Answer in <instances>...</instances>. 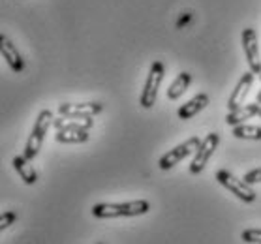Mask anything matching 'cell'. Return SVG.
Wrapping results in <instances>:
<instances>
[{"instance_id":"6da1fadb","label":"cell","mask_w":261,"mask_h":244,"mask_svg":"<svg viewBox=\"0 0 261 244\" xmlns=\"http://www.w3.org/2000/svg\"><path fill=\"white\" fill-rule=\"evenodd\" d=\"M150 203L145 199H137V201L128 203H100L92 207V216L94 218H132V216L147 214Z\"/></svg>"},{"instance_id":"7a4b0ae2","label":"cell","mask_w":261,"mask_h":244,"mask_svg":"<svg viewBox=\"0 0 261 244\" xmlns=\"http://www.w3.org/2000/svg\"><path fill=\"white\" fill-rule=\"evenodd\" d=\"M53 122H55L53 113H51L49 109L40 111V115H38V119H36V122H34V128L30 131L29 141L24 145L23 154L27 156L29 160H34L36 156H38V152H40V149H42V145H43V139L47 135L49 128L53 126Z\"/></svg>"},{"instance_id":"3957f363","label":"cell","mask_w":261,"mask_h":244,"mask_svg":"<svg viewBox=\"0 0 261 244\" xmlns=\"http://www.w3.org/2000/svg\"><path fill=\"white\" fill-rule=\"evenodd\" d=\"M216 180H218L220 184L224 186L226 190H229L233 194V196H237L241 201L244 203H254L255 197H257V194H255V190L252 188V184H248L244 179H239V177H235L231 171H227V169H220V171H216Z\"/></svg>"},{"instance_id":"277c9868","label":"cell","mask_w":261,"mask_h":244,"mask_svg":"<svg viewBox=\"0 0 261 244\" xmlns=\"http://www.w3.org/2000/svg\"><path fill=\"white\" fill-rule=\"evenodd\" d=\"M164 62L156 60L150 66V72L147 75V81H145V87L141 90V96H139V103H141L143 109H150L156 103V98H158V90H160L162 79H164Z\"/></svg>"},{"instance_id":"5b68a950","label":"cell","mask_w":261,"mask_h":244,"mask_svg":"<svg viewBox=\"0 0 261 244\" xmlns=\"http://www.w3.org/2000/svg\"><path fill=\"white\" fill-rule=\"evenodd\" d=\"M199 145H201V139L196 135L190 137V139H186L184 143H180L178 147H175L173 150H169V152H166V154L162 156L160 160H158V167H160L162 171H169V169H173L177 164H180L186 156L197 152Z\"/></svg>"},{"instance_id":"8992f818","label":"cell","mask_w":261,"mask_h":244,"mask_svg":"<svg viewBox=\"0 0 261 244\" xmlns=\"http://www.w3.org/2000/svg\"><path fill=\"white\" fill-rule=\"evenodd\" d=\"M220 145V135L218 133H208L205 139L201 141V145H199V149H197L196 156H194V160H192L190 164V173L192 175H199V173L205 169V166L208 164V160L213 158L214 150L218 149Z\"/></svg>"},{"instance_id":"52a82bcc","label":"cell","mask_w":261,"mask_h":244,"mask_svg":"<svg viewBox=\"0 0 261 244\" xmlns=\"http://www.w3.org/2000/svg\"><path fill=\"white\" fill-rule=\"evenodd\" d=\"M243 49L246 55V62L250 66V72H254L255 75L261 73V55L259 47H257V34L254 29H244L243 30Z\"/></svg>"},{"instance_id":"ba28073f","label":"cell","mask_w":261,"mask_h":244,"mask_svg":"<svg viewBox=\"0 0 261 244\" xmlns=\"http://www.w3.org/2000/svg\"><path fill=\"white\" fill-rule=\"evenodd\" d=\"M103 105L98 101L90 103H60L59 113L60 117H77V119H92L98 113H101Z\"/></svg>"},{"instance_id":"9c48e42d","label":"cell","mask_w":261,"mask_h":244,"mask_svg":"<svg viewBox=\"0 0 261 244\" xmlns=\"http://www.w3.org/2000/svg\"><path fill=\"white\" fill-rule=\"evenodd\" d=\"M0 53L2 59L6 60V64L12 68L15 73H21L24 70V60L21 57V53L17 51V47L12 43V40L6 34H0Z\"/></svg>"},{"instance_id":"30bf717a","label":"cell","mask_w":261,"mask_h":244,"mask_svg":"<svg viewBox=\"0 0 261 244\" xmlns=\"http://www.w3.org/2000/svg\"><path fill=\"white\" fill-rule=\"evenodd\" d=\"M254 77H255L254 72H246L243 77L239 79L237 87H235V90H233L231 96H229V100H227V109H229V111L241 107L244 103L250 89H252V85H254Z\"/></svg>"},{"instance_id":"8fae6325","label":"cell","mask_w":261,"mask_h":244,"mask_svg":"<svg viewBox=\"0 0 261 244\" xmlns=\"http://www.w3.org/2000/svg\"><path fill=\"white\" fill-rule=\"evenodd\" d=\"M259 111H261V103H257V101H252V103H246V105L243 103L241 107L233 109V111H229V113L226 115V122L229 126L244 124V120L259 117Z\"/></svg>"},{"instance_id":"7c38bea8","label":"cell","mask_w":261,"mask_h":244,"mask_svg":"<svg viewBox=\"0 0 261 244\" xmlns=\"http://www.w3.org/2000/svg\"><path fill=\"white\" fill-rule=\"evenodd\" d=\"M207 105H208V94L199 92V94L194 96L190 101H186L184 105L178 107V119L190 120L192 117H196V115L199 113V111H203Z\"/></svg>"},{"instance_id":"4fadbf2b","label":"cell","mask_w":261,"mask_h":244,"mask_svg":"<svg viewBox=\"0 0 261 244\" xmlns=\"http://www.w3.org/2000/svg\"><path fill=\"white\" fill-rule=\"evenodd\" d=\"M13 167H15V171L21 175V179H23L24 184H36V182H38V173H36L34 166L30 164V160L24 154L13 158Z\"/></svg>"},{"instance_id":"5bb4252c","label":"cell","mask_w":261,"mask_h":244,"mask_svg":"<svg viewBox=\"0 0 261 244\" xmlns=\"http://www.w3.org/2000/svg\"><path fill=\"white\" fill-rule=\"evenodd\" d=\"M190 83H192V75L188 72H180L175 77V81H173L171 85H169V89H167V98L171 101H175V100H178L180 96L188 90V87H190Z\"/></svg>"},{"instance_id":"9a60e30c","label":"cell","mask_w":261,"mask_h":244,"mask_svg":"<svg viewBox=\"0 0 261 244\" xmlns=\"http://www.w3.org/2000/svg\"><path fill=\"white\" fill-rule=\"evenodd\" d=\"M53 126L57 128V130H64V128H68V130H87L89 131L92 126H94V122H92V119H77V117H62V119L55 120Z\"/></svg>"},{"instance_id":"2e32d148","label":"cell","mask_w":261,"mask_h":244,"mask_svg":"<svg viewBox=\"0 0 261 244\" xmlns=\"http://www.w3.org/2000/svg\"><path fill=\"white\" fill-rule=\"evenodd\" d=\"M55 139L59 141V143H87L89 141V131L87 130H68V128H64V130H57V135H55Z\"/></svg>"},{"instance_id":"e0dca14e","label":"cell","mask_w":261,"mask_h":244,"mask_svg":"<svg viewBox=\"0 0 261 244\" xmlns=\"http://www.w3.org/2000/svg\"><path fill=\"white\" fill-rule=\"evenodd\" d=\"M231 135L237 139H248V141H261V126L239 124L233 126Z\"/></svg>"},{"instance_id":"ac0fdd59","label":"cell","mask_w":261,"mask_h":244,"mask_svg":"<svg viewBox=\"0 0 261 244\" xmlns=\"http://www.w3.org/2000/svg\"><path fill=\"white\" fill-rule=\"evenodd\" d=\"M241 238L248 244H261V229H244Z\"/></svg>"},{"instance_id":"d6986e66","label":"cell","mask_w":261,"mask_h":244,"mask_svg":"<svg viewBox=\"0 0 261 244\" xmlns=\"http://www.w3.org/2000/svg\"><path fill=\"white\" fill-rule=\"evenodd\" d=\"M15 220H17V214H15L13 210H6V212H2V216H0V229H2V231H6L8 227L12 226Z\"/></svg>"},{"instance_id":"ffe728a7","label":"cell","mask_w":261,"mask_h":244,"mask_svg":"<svg viewBox=\"0 0 261 244\" xmlns=\"http://www.w3.org/2000/svg\"><path fill=\"white\" fill-rule=\"evenodd\" d=\"M248 184H257V182H261V167H257V169H252V171H248L246 175L243 177Z\"/></svg>"},{"instance_id":"44dd1931","label":"cell","mask_w":261,"mask_h":244,"mask_svg":"<svg viewBox=\"0 0 261 244\" xmlns=\"http://www.w3.org/2000/svg\"><path fill=\"white\" fill-rule=\"evenodd\" d=\"M255 101H257V103H261V90L257 92V98H255Z\"/></svg>"},{"instance_id":"7402d4cb","label":"cell","mask_w":261,"mask_h":244,"mask_svg":"<svg viewBox=\"0 0 261 244\" xmlns=\"http://www.w3.org/2000/svg\"><path fill=\"white\" fill-rule=\"evenodd\" d=\"M259 79H261V73H259Z\"/></svg>"},{"instance_id":"603a6c76","label":"cell","mask_w":261,"mask_h":244,"mask_svg":"<svg viewBox=\"0 0 261 244\" xmlns=\"http://www.w3.org/2000/svg\"><path fill=\"white\" fill-rule=\"evenodd\" d=\"M259 117H261V111H259Z\"/></svg>"},{"instance_id":"cb8c5ba5","label":"cell","mask_w":261,"mask_h":244,"mask_svg":"<svg viewBox=\"0 0 261 244\" xmlns=\"http://www.w3.org/2000/svg\"><path fill=\"white\" fill-rule=\"evenodd\" d=\"M98 244H101V242H98Z\"/></svg>"}]
</instances>
